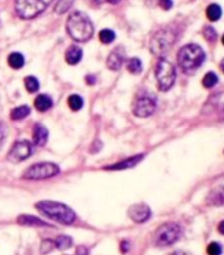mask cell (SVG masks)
<instances>
[{
	"mask_svg": "<svg viewBox=\"0 0 224 255\" xmlns=\"http://www.w3.org/2000/svg\"><path fill=\"white\" fill-rule=\"evenodd\" d=\"M66 31L69 36L78 42H86L94 34V25L86 13L80 11L73 12L66 21Z\"/></svg>",
	"mask_w": 224,
	"mask_h": 255,
	"instance_id": "1",
	"label": "cell"
},
{
	"mask_svg": "<svg viewBox=\"0 0 224 255\" xmlns=\"http://www.w3.org/2000/svg\"><path fill=\"white\" fill-rule=\"evenodd\" d=\"M36 208L44 216L52 218V220L60 222V224L72 225L76 218V214L73 212L72 208H69L68 205L61 204V202L46 201L45 200V201L37 202Z\"/></svg>",
	"mask_w": 224,
	"mask_h": 255,
	"instance_id": "2",
	"label": "cell"
},
{
	"mask_svg": "<svg viewBox=\"0 0 224 255\" xmlns=\"http://www.w3.org/2000/svg\"><path fill=\"white\" fill-rule=\"evenodd\" d=\"M205 58V50L197 44H189V45L182 46L177 56L179 68L185 73H193L194 70H197L203 64Z\"/></svg>",
	"mask_w": 224,
	"mask_h": 255,
	"instance_id": "3",
	"label": "cell"
},
{
	"mask_svg": "<svg viewBox=\"0 0 224 255\" xmlns=\"http://www.w3.org/2000/svg\"><path fill=\"white\" fill-rule=\"evenodd\" d=\"M53 0H16L15 11L20 19L31 20L41 15Z\"/></svg>",
	"mask_w": 224,
	"mask_h": 255,
	"instance_id": "4",
	"label": "cell"
},
{
	"mask_svg": "<svg viewBox=\"0 0 224 255\" xmlns=\"http://www.w3.org/2000/svg\"><path fill=\"white\" fill-rule=\"evenodd\" d=\"M175 41H177V33H175L174 29L163 28L157 33H154V36L150 40L149 48H150L153 54L161 57V56L166 54L171 49V46L174 45Z\"/></svg>",
	"mask_w": 224,
	"mask_h": 255,
	"instance_id": "5",
	"label": "cell"
},
{
	"mask_svg": "<svg viewBox=\"0 0 224 255\" xmlns=\"http://www.w3.org/2000/svg\"><path fill=\"white\" fill-rule=\"evenodd\" d=\"M156 78L161 92L170 90L174 85L175 78H177L174 65L170 61H167L166 58H160V61L156 65Z\"/></svg>",
	"mask_w": 224,
	"mask_h": 255,
	"instance_id": "6",
	"label": "cell"
},
{
	"mask_svg": "<svg viewBox=\"0 0 224 255\" xmlns=\"http://www.w3.org/2000/svg\"><path fill=\"white\" fill-rule=\"evenodd\" d=\"M181 234H182V229L178 224L166 222L157 229L156 234H154V242L157 246H161V248L170 246L181 238Z\"/></svg>",
	"mask_w": 224,
	"mask_h": 255,
	"instance_id": "7",
	"label": "cell"
},
{
	"mask_svg": "<svg viewBox=\"0 0 224 255\" xmlns=\"http://www.w3.org/2000/svg\"><path fill=\"white\" fill-rule=\"evenodd\" d=\"M60 173L58 165L53 163H38L29 167L24 172L23 177L27 180H44L54 177Z\"/></svg>",
	"mask_w": 224,
	"mask_h": 255,
	"instance_id": "8",
	"label": "cell"
},
{
	"mask_svg": "<svg viewBox=\"0 0 224 255\" xmlns=\"http://www.w3.org/2000/svg\"><path fill=\"white\" fill-rule=\"evenodd\" d=\"M157 103L152 97H140L133 105V114L140 118H147L156 111Z\"/></svg>",
	"mask_w": 224,
	"mask_h": 255,
	"instance_id": "9",
	"label": "cell"
},
{
	"mask_svg": "<svg viewBox=\"0 0 224 255\" xmlns=\"http://www.w3.org/2000/svg\"><path fill=\"white\" fill-rule=\"evenodd\" d=\"M32 155V145L29 141L21 140L15 143V145L12 147L11 151L8 152V160L12 163H21L24 160H27L28 157Z\"/></svg>",
	"mask_w": 224,
	"mask_h": 255,
	"instance_id": "10",
	"label": "cell"
},
{
	"mask_svg": "<svg viewBox=\"0 0 224 255\" xmlns=\"http://www.w3.org/2000/svg\"><path fill=\"white\" fill-rule=\"evenodd\" d=\"M128 216L132 221L141 224L150 218L152 210L147 204H135L128 209Z\"/></svg>",
	"mask_w": 224,
	"mask_h": 255,
	"instance_id": "11",
	"label": "cell"
},
{
	"mask_svg": "<svg viewBox=\"0 0 224 255\" xmlns=\"http://www.w3.org/2000/svg\"><path fill=\"white\" fill-rule=\"evenodd\" d=\"M123 61H124V50H123L122 46H119V48H115L110 53V56L107 58V66L111 70L116 72L122 68Z\"/></svg>",
	"mask_w": 224,
	"mask_h": 255,
	"instance_id": "12",
	"label": "cell"
},
{
	"mask_svg": "<svg viewBox=\"0 0 224 255\" xmlns=\"http://www.w3.org/2000/svg\"><path fill=\"white\" fill-rule=\"evenodd\" d=\"M144 155H136V156L129 157V159L124 160V161H120L118 164H114V165H110L107 167L106 169L108 171H122V169H128V168H133L136 164H139L143 160Z\"/></svg>",
	"mask_w": 224,
	"mask_h": 255,
	"instance_id": "13",
	"label": "cell"
},
{
	"mask_svg": "<svg viewBox=\"0 0 224 255\" xmlns=\"http://www.w3.org/2000/svg\"><path fill=\"white\" fill-rule=\"evenodd\" d=\"M48 141V129L45 126H42L40 123H37L33 128V143L37 147H42L46 144Z\"/></svg>",
	"mask_w": 224,
	"mask_h": 255,
	"instance_id": "14",
	"label": "cell"
},
{
	"mask_svg": "<svg viewBox=\"0 0 224 255\" xmlns=\"http://www.w3.org/2000/svg\"><path fill=\"white\" fill-rule=\"evenodd\" d=\"M82 56H83V52L79 46L72 45L65 53V60L69 65H76L82 60Z\"/></svg>",
	"mask_w": 224,
	"mask_h": 255,
	"instance_id": "15",
	"label": "cell"
},
{
	"mask_svg": "<svg viewBox=\"0 0 224 255\" xmlns=\"http://www.w3.org/2000/svg\"><path fill=\"white\" fill-rule=\"evenodd\" d=\"M17 222L20 225H24V226H45V228H50L52 225L48 224V222L42 221L40 218L33 217V216H29V214H24V216H20L17 218Z\"/></svg>",
	"mask_w": 224,
	"mask_h": 255,
	"instance_id": "16",
	"label": "cell"
},
{
	"mask_svg": "<svg viewBox=\"0 0 224 255\" xmlns=\"http://www.w3.org/2000/svg\"><path fill=\"white\" fill-rule=\"evenodd\" d=\"M52 106H53V101H52V98L49 96H46V94H40L37 98L34 99V107L38 111H41V113L48 111Z\"/></svg>",
	"mask_w": 224,
	"mask_h": 255,
	"instance_id": "17",
	"label": "cell"
},
{
	"mask_svg": "<svg viewBox=\"0 0 224 255\" xmlns=\"http://www.w3.org/2000/svg\"><path fill=\"white\" fill-rule=\"evenodd\" d=\"M209 202L213 205H224V185L214 189L209 196Z\"/></svg>",
	"mask_w": 224,
	"mask_h": 255,
	"instance_id": "18",
	"label": "cell"
},
{
	"mask_svg": "<svg viewBox=\"0 0 224 255\" xmlns=\"http://www.w3.org/2000/svg\"><path fill=\"white\" fill-rule=\"evenodd\" d=\"M29 114H31V109H29V106L23 105V106L15 107V109L11 111V119L12 121H21V119L27 118Z\"/></svg>",
	"mask_w": 224,
	"mask_h": 255,
	"instance_id": "19",
	"label": "cell"
},
{
	"mask_svg": "<svg viewBox=\"0 0 224 255\" xmlns=\"http://www.w3.org/2000/svg\"><path fill=\"white\" fill-rule=\"evenodd\" d=\"M8 64H9V66H11L12 69H21L24 66V64H25V58H24V56L21 53H17V52H15V53H11L9 54V57H8Z\"/></svg>",
	"mask_w": 224,
	"mask_h": 255,
	"instance_id": "20",
	"label": "cell"
},
{
	"mask_svg": "<svg viewBox=\"0 0 224 255\" xmlns=\"http://www.w3.org/2000/svg\"><path fill=\"white\" fill-rule=\"evenodd\" d=\"M206 16L210 21H218L222 17V8L218 4H210L206 9Z\"/></svg>",
	"mask_w": 224,
	"mask_h": 255,
	"instance_id": "21",
	"label": "cell"
},
{
	"mask_svg": "<svg viewBox=\"0 0 224 255\" xmlns=\"http://www.w3.org/2000/svg\"><path fill=\"white\" fill-rule=\"evenodd\" d=\"M75 0H58L57 4L54 5V12L58 15H62L65 12H68L73 7Z\"/></svg>",
	"mask_w": 224,
	"mask_h": 255,
	"instance_id": "22",
	"label": "cell"
},
{
	"mask_svg": "<svg viewBox=\"0 0 224 255\" xmlns=\"http://www.w3.org/2000/svg\"><path fill=\"white\" fill-rule=\"evenodd\" d=\"M127 70L129 73H132V74H139V73H141L143 65H141L140 58H129L128 61H127Z\"/></svg>",
	"mask_w": 224,
	"mask_h": 255,
	"instance_id": "23",
	"label": "cell"
},
{
	"mask_svg": "<svg viewBox=\"0 0 224 255\" xmlns=\"http://www.w3.org/2000/svg\"><path fill=\"white\" fill-rule=\"evenodd\" d=\"M68 105L73 111H78L83 107V99L78 94H73V96L69 97Z\"/></svg>",
	"mask_w": 224,
	"mask_h": 255,
	"instance_id": "24",
	"label": "cell"
},
{
	"mask_svg": "<svg viewBox=\"0 0 224 255\" xmlns=\"http://www.w3.org/2000/svg\"><path fill=\"white\" fill-rule=\"evenodd\" d=\"M73 241L69 236H58L56 240H54V246L60 250H66L72 246Z\"/></svg>",
	"mask_w": 224,
	"mask_h": 255,
	"instance_id": "25",
	"label": "cell"
},
{
	"mask_svg": "<svg viewBox=\"0 0 224 255\" xmlns=\"http://www.w3.org/2000/svg\"><path fill=\"white\" fill-rule=\"evenodd\" d=\"M24 85H25V89H27L29 93H36L40 89V84H38V80L33 76H28L25 80H24Z\"/></svg>",
	"mask_w": 224,
	"mask_h": 255,
	"instance_id": "26",
	"label": "cell"
},
{
	"mask_svg": "<svg viewBox=\"0 0 224 255\" xmlns=\"http://www.w3.org/2000/svg\"><path fill=\"white\" fill-rule=\"evenodd\" d=\"M202 84H203V86H205V88H207V89L214 88V86L218 84V76L214 72H209L205 77H203V80H202Z\"/></svg>",
	"mask_w": 224,
	"mask_h": 255,
	"instance_id": "27",
	"label": "cell"
},
{
	"mask_svg": "<svg viewBox=\"0 0 224 255\" xmlns=\"http://www.w3.org/2000/svg\"><path fill=\"white\" fill-rule=\"evenodd\" d=\"M115 37H116V34H115L114 31H111V29H103L99 33V40L103 44H111L115 40Z\"/></svg>",
	"mask_w": 224,
	"mask_h": 255,
	"instance_id": "28",
	"label": "cell"
},
{
	"mask_svg": "<svg viewBox=\"0 0 224 255\" xmlns=\"http://www.w3.org/2000/svg\"><path fill=\"white\" fill-rule=\"evenodd\" d=\"M203 36H205V38L207 40V41L210 42H214L215 40H217L218 37V33L217 31L214 29L213 27H206L205 31H203Z\"/></svg>",
	"mask_w": 224,
	"mask_h": 255,
	"instance_id": "29",
	"label": "cell"
},
{
	"mask_svg": "<svg viewBox=\"0 0 224 255\" xmlns=\"http://www.w3.org/2000/svg\"><path fill=\"white\" fill-rule=\"evenodd\" d=\"M207 254L209 255H221L222 254V246L218 242H211L207 246Z\"/></svg>",
	"mask_w": 224,
	"mask_h": 255,
	"instance_id": "30",
	"label": "cell"
},
{
	"mask_svg": "<svg viewBox=\"0 0 224 255\" xmlns=\"http://www.w3.org/2000/svg\"><path fill=\"white\" fill-rule=\"evenodd\" d=\"M53 248H54V241L45 240L41 244V253L42 254H48V253L53 250Z\"/></svg>",
	"mask_w": 224,
	"mask_h": 255,
	"instance_id": "31",
	"label": "cell"
},
{
	"mask_svg": "<svg viewBox=\"0 0 224 255\" xmlns=\"http://www.w3.org/2000/svg\"><path fill=\"white\" fill-rule=\"evenodd\" d=\"M158 4L163 11H170L173 8V0H158Z\"/></svg>",
	"mask_w": 224,
	"mask_h": 255,
	"instance_id": "32",
	"label": "cell"
},
{
	"mask_svg": "<svg viewBox=\"0 0 224 255\" xmlns=\"http://www.w3.org/2000/svg\"><path fill=\"white\" fill-rule=\"evenodd\" d=\"M4 139H5V128H4L3 125L0 123V148H1V145H3Z\"/></svg>",
	"mask_w": 224,
	"mask_h": 255,
	"instance_id": "33",
	"label": "cell"
},
{
	"mask_svg": "<svg viewBox=\"0 0 224 255\" xmlns=\"http://www.w3.org/2000/svg\"><path fill=\"white\" fill-rule=\"evenodd\" d=\"M76 255H87V249L83 248V246H79L76 249Z\"/></svg>",
	"mask_w": 224,
	"mask_h": 255,
	"instance_id": "34",
	"label": "cell"
},
{
	"mask_svg": "<svg viewBox=\"0 0 224 255\" xmlns=\"http://www.w3.org/2000/svg\"><path fill=\"white\" fill-rule=\"evenodd\" d=\"M129 250L128 241H123L122 242V253H127Z\"/></svg>",
	"mask_w": 224,
	"mask_h": 255,
	"instance_id": "35",
	"label": "cell"
},
{
	"mask_svg": "<svg viewBox=\"0 0 224 255\" xmlns=\"http://www.w3.org/2000/svg\"><path fill=\"white\" fill-rule=\"evenodd\" d=\"M218 230H219V233H221V234H223L224 236V221H222L221 224L218 225Z\"/></svg>",
	"mask_w": 224,
	"mask_h": 255,
	"instance_id": "36",
	"label": "cell"
},
{
	"mask_svg": "<svg viewBox=\"0 0 224 255\" xmlns=\"http://www.w3.org/2000/svg\"><path fill=\"white\" fill-rule=\"evenodd\" d=\"M169 255H191V254H189V253H186V252H182V250H178V252L171 253V254H169Z\"/></svg>",
	"mask_w": 224,
	"mask_h": 255,
	"instance_id": "37",
	"label": "cell"
},
{
	"mask_svg": "<svg viewBox=\"0 0 224 255\" xmlns=\"http://www.w3.org/2000/svg\"><path fill=\"white\" fill-rule=\"evenodd\" d=\"M219 117H221L222 121H224V105H222L221 109H219Z\"/></svg>",
	"mask_w": 224,
	"mask_h": 255,
	"instance_id": "38",
	"label": "cell"
},
{
	"mask_svg": "<svg viewBox=\"0 0 224 255\" xmlns=\"http://www.w3.org/2000/svg\"><path fill=\"white\" fill-rule=\"evenodd\" d=\"M86 81H87V82L90 85H92V84H94V82H95V78H94V77H92V76H87V77H86Z\"/></svg>",
	"mask_w": 224,
	"mask_h": 255,
	"instance_id": "39",
	"label": "cell"
},
{
	"mask_svg": "<svg viewBox=\"0 0 224 255\" xmlns=\"http://www.w3.org/2000/svg\"><path fill=\"white\" fill-rule=\"evenodd\" d=\"M107 3H110V4H118L120 3V0H106Z\"/></svg>",
	"mask_w": 224,
	"mask_h": 255,
	"instance_id": "40",
	"label": "cell"
},
{
	"mask_svg": "<svg viewBox=\"0 0 224 255\" xmlns=\"http://www.w3.org/2000/svg\"><path fill=\"white\" fill-rule=\"evenodd\" d=\"M221 70L224 73V58L222 60V62H221Z\"/></svg>",
	"mask_w": 224,
	"mask_h": 255,
	"instance_id": "41",
	"label": "cell"
},
{
	"mask_svg": "<svg viewBox=\"0 0 224 255\" xmlns=\"http://www.w3.org/2000/svg\"><path fill=\"white\" fill-rule=\"evenodd\" d=\"M222 42H223V45H224V34H223V37H222Z\"/></svg>",
	"mask_w": 224,
	"mask_h": 255,
	"instance_id": "42",
	"label": "cell"
}]
</instances>
